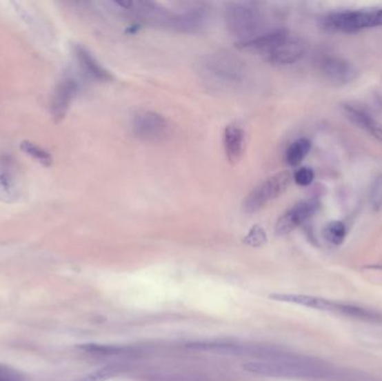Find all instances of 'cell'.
Masks as SVG:
<instances>
[{
    "instance_id": "cell-1",
    "label": "cell",
    "mask_w": 382,
    "mask_h": 381,
    "mask_svg": "<svg viewBox=\"0 0 382 381\" xmlns=\"http://www.w3.org/2000/svg\"><path fill=\"white\" fill-rule=\"evenodd\" d=\"M225 21L232 35L244 41L257 36L263 18L259 9L252 3H232L225 9Z\"/></svg>"
},
{
    "instance_id": "cell-2",
    "label": "cell",
    "mask_w": 382,
    "mask_h": 381,
    "mask_svg": "<svg viewBox=\"0 0 382 381\" xmlns=\"http://www.w3.org/2000/svg\"><path fill=\"white\" fill-rule=\"evenodd\" d=\"M291 173L288 171L277 173L256 186L244 200V211L247 214H255L262 211L270 202L282 196L291 185Z\"/></svg>"
},
{
    "instance_id": "cell-3",
    "label": "cell",
    "mask_w": 382,
    "mask_h": 381,
    "mask_svg": "<svg viewBox=\"0 0 382 381\" xmlns=\"http://www.w3.org/2000/svg\"><path fill=\"white\" fill-rule=\"evenodd\" d=\"M208 17V9L203 5L191 6L190 8L177 14H168L159 8L152 23L174 32H196L206 26Z\"/></svg>"
},
{
    "instance_id": "cell-4",
    "label": "cell",
    "mask_w": 382,
    "mask_h": 381,
    "mask_svg": "<svg viewBox=\"0 0 382 381\" xmlns=\"http://www.w3.org/2000/svg\"><path fill=\"white\" fill-rule=\"evenodd\" d=\"M324 26L328 30L342 32H356L381 26L379 9L334 12L324 19Z\"/></svg>"
},
{
    "instance_id": "cell-5",
    "label": "cell",
    "mask_w": 382,
    "mask_h": 381,
    "mask_svg": "<svg viewBox=\"0 0 382 381\" xmlns=\"http://www.w3.org/2000/svg\"><path fill=\"white\" fill-rule=\"evenodd\" d=\"M203 70L216 82H241L244 79L245 68L241 59L230 53H215L207 56L201 63Z\"/></svg>"
},
{
    "instance_id": "cell-6",
    "label": "cell",
    "mask_w": 382,
    "mask_h": 381,
    "mask_svg": "<svg viewBox=\"0 0 382 381\" xmlns=\"http://www.w3.org/2000/svg\"><path fill=\"white\" fill-rule=\"evenodd\" d=\"M133 131L137 138L145 142H158L165 139L169 124L165 117L156 112H142L133 122Z\"/></svg>"
},
{
    "instance_id": "cell-7",
    "label": "cell",
    "mask_w": 382,
    "mask_h": 381,
    "mask_svg": "<svg viewBox=\"0 0 382 381\" xmlns=\"http://www.w3.org/2000/svg\"><path fill=\"white\" fill-rule=\"evenodd\" d=\"M319 207L320 202L314 198L299 202L279 218L275 225V232L277 235L291 233L299 226L305 223L306 220H309L318 211Z\"/></svg>"
},
{
    "instance_id": "cell-8",
    "label": "cell",
    "mask_w": 382,
    "mask_h": 381,
    "mask_svg": "<svg viewBox=\"0 0 382 381\" xmlns=\"http://www.w3.org/2000/svg\"><path fill=\"white\" fill-rule=\"evenodd\" d=\"M243 368L248 373L268 377H297L308 371L302 364L284 360L250 361Z\"/></svg>"
},
{
    "instance_id": "cell-9",
    "label": "cell",
    "mask_w": 382,
    "mask_h": 381,
    "mask_svg": "<svg viewBox=\"0 0 382 381\" xmlns=\"http://www.w3.org/2000/svg\"><path fill=\"white\" fill-rule=\"evenodd\" d=\"M306 50L308 46L305 41L299 36L290 32L284 41H281L273 50L266 54V59L271 64L277 66L294 64L305 55Z\"/></svg>"
},
{
    "instance_id": "cell-10",
    "label": "cell",
    "mask_w": 382,
    "mask_h": 381,
    "mask_svg": "<svg viewBox=\"0 0 382 381\" xmlns=\"http://www.w3.org/2000/svg\"><path fill=\"white\" fill-rule=\"evenodd\" d=\"M79 83L77 79H64L54 88L50 97V115L55 122H59L68 115V109L79 92Z\"/></svg>"
},
{
    "instance_id": "cell-11",
    "label": "cell",
    "mask_w": 382,
    "mask_h": 381,
    "mask_svg": "<svg viewBox=\"0 0 382 381\" xmlns=\"http://www.w3.org/2000/svg\"><path fill=\"white\" fill-rule=\"evenodd\" d=\"M21 196V182L12 159L0 157V200L12 204Z\"/></svg>"
},
{
    "instance_id": "cell-12",
    "label": "cell",
    "mask_w": 382,
    "mask_h": 381,
    "mask_svg": "<svg viewBox=\"0 0 382 381\" xmlns=\"http://www.w3.org/2000/svg\"><path fill=\"white\" fill-rule=\"evenodd\" d=\"M321 68L324 75L338 86L347 84L356 77V68L350 62L340 57L328 56L321 63Z\"/></svg>"
},
{
    "instance_id": "cell-13",
    "label": "cell",
    "mask_w": 382,
    "mask_h": 381,
    "mask_svg": "<svg viewBox=\"0 0 382 381\" xmlns=\"http://www.w3.org/2000/svg\"><path fill=\"white\" fill-rule=\"evenodd\" d=\"M268 297L273 300V301H277V302L301 305V306L319 310V311L334 312V313H336L339 308V303L333 302L331 300L322 299V297H318V296L274 293Z\"/></svg>"
},
{
    "instance_id": "cell-14",
    "label": "cell",
    "mask_w": 382,
    "mask_h": 381,
    "mask_svg": "<svg viewBox=\"0 0 382 381\" xmlns=\"http://www.w3.org/2000/svg\"><path fill=\"white\" fill-rule=\"evenodd\" d=\"M73 52L77 64L83 70V73H86L88 77L100 81V82H110L114 79L109 70L97 62L94 56L92 55L86 47L74 45Z\"/></svg>"
},
{
    "instance_id": "cell-15",
    "label": "cell",
    "mask_w": 382,
    "mask_h": 381,
    "mask_svg": "<svg viewBox=\"0 0 382 381\" xmlns=\"http://www.w3.org/2000/svg\"><path fill=\"white\" fill-rule=\"evenodd\" d=\"M223 148L227 159L232 164L239 162L244 155L245 133L239 124H230L223 133Z\"/></svg>"
},
{
    "instance_id": "cell-16",
    "label": "cell",
    "mask_w": 382,
    "mask_h": 381,
    "mask_svg": "<svg viewBox=\"0 0 382 381\" xmlns=\"http://www.w3.org/2000/svg\"><path fill=\"white\" fill-rule=\"evenodd\" d=\"M288 34L290 32L286 30H273V32H268L263 35H257L248 41H239L237 46L241 50H256V52H262L266 55L273 50L281 41H284Z\"/></svg>"
},
{
    "instance_id": "cell-17",
    "label": "cell",
    "mask_w": 382,
    "mask_h": 381,
    "mask_svg": "<svg viewBox=\"0 0 382 381\" xmlns=\"http://www.w3.org/2000/svg\"><path fill=\"white\" fill-rule=\"evenodd\" d=\"M344 115L351 124L358 126L365 133H370L374 138L382 142V124L371 117L365 110L359 109L356 106H344Z\"/></svg>"
},
{
    "instance_id": "cell-18",
    "label": "cell",
    "mask_w": 382,
    "mask_h": 381,
    "mask_svg": "<svg viewBox=\"0 0 382 381\" xmlns=\"http://www.w3.org/2000/svg\"><path fill=\"white\" fill-rule=\"evenodd\" d=\"M185 348L192 351L209 352L223 355H241L250 352V348L226 342H191L187 343Z\"/></svg>"
},
{
    "instance_id": "cell-19",
    "label": "cell",
    "mask_w": 382,
    "mask_h": 381,
    "mask_svg": "<svg viewBox=\"0 0 382 381\" xmlns=\"http://www.w3.org/2000/svg\"><path fill=\"white\" fill-rule=\"evenodd\" d=\"M311 147V141L305 138L297 139L286 150V162L292 167H296L309 155Z\"/></svg>"
},
{
    "instance_id": "cell-20",
    "label": "cell",
    "mask_w": 382,
    "mask_h": 381,
    "mask_svg": "<svg viewBox=\"0 0 382 381\" xmlns=\"http://www.w3.org/2000/svg\"><path fill=\"white\" fill-rule=\"evenodd\" d=\"M347 227L339 220L328 223L323 228L324 240L334 246L341 245L347 237Z\"/></svg>"
},
{
    "instance_id": "cell-21",
    "label": "cell",
    "mask_w": 382,
    "mask_h": 381,
    "mask_svg": "<svg viewBox=\"0 0 382 381\" xmlns=\"http://www.w3.org/2000/svg\"><path fill=\"white\" fill-rule=\"evenodd\" d=\"M21 149L45 167H50L53 164V158L50 156V153L32 141H23L21 144Z\"/></svg>"
},
{
    "instance_id": "cell-22",
    "label": "cell",
    "mask_w": 382,
    "mask_h": 381,
    "mask_svg": "<svg viewBox=\"0 0 382 381\" xmlns=\"http://www.w3.org/2000/svg\"><path fill=\"white\" fill-rule=\"evenodd\" d=\"M79 349L88 355H115L125 353L127 349L123 346H110V344H97V343H84L77 346Z\"/></svg>"
},
{
    "instance_id": "cell-23",
    "label": "cell",
    "mask_w": 382,
    "mask_h": 381,
    "mask_svg": "<svg viewBox=\"0 0 382 381\" xmlns=\"http://www.w3.org/2000/svg\"><path fill=\"white\" fill-rule=\"evenodd\" d=\"M121 373V368L118 366H105L100 369L94 370L91 373L84 375L81 379L75 381H108L114 378Z\"/></svg>"
},
{
    "instance_id": "cell-24",
    "label": "cell",
    "mask_w": 382,
    "mask_h": 381,
    "mask_svg": "<svg viewBox=\"0 0 382 381\" xmlns=\"http://www.w3.org/2000/svg\"><path fill=\"white\" fill-rule=\"evenodd\" d=\"M369 202L374 211H378L382 208V175H378L371 184Z\"/></svg>"
},
{
    "instance_id": "cell-25",
    "label": "cell",
    "mask_w": 382,
    "mask_h": 381,
    "mask_svg": "<svg viewBox=\"0 0 382 381\" xmlns=\"http://www.w3.org/2000/svg\"><path fill=\"white\" fill-rule=\"evenodd\" d=\"M268 242V235L261 226H254L250 229L246 237L244 238V243L248 246L262 247Z\"/></svg>"
},
{
    "instance_id": "cell-26",
    "label": "cell",
    "mask_w": 382,
    "mask_h": 381,
    "mask_svg": "<svg viewBox=\"0 0 382 381\" xmlns=\"http://www.w3.org/2000/svg\"><path fill=\"white\" fill-rule=\"evenodd\" d=\"M293 179L297 185L306 187V186L311 185L314 180V171L312 170L311 168H300L299 170L295 171Z\"/></svg>"
},
{
    "instance_id": "cell-27",
    "label": "cell",
    "mask_w": 382,
    "mask_h": 381,
    "mask_svg": "<svg viewBox=\"0 0 382 381\" xmlns=\"http://www.w3.org/2000/svg\"><path fill=\"white\" fill-rule=\"evenodd\" d=\"M0 381H25L23 373L12 367L0 364Z\"/></svg>"
}]
</instances>
